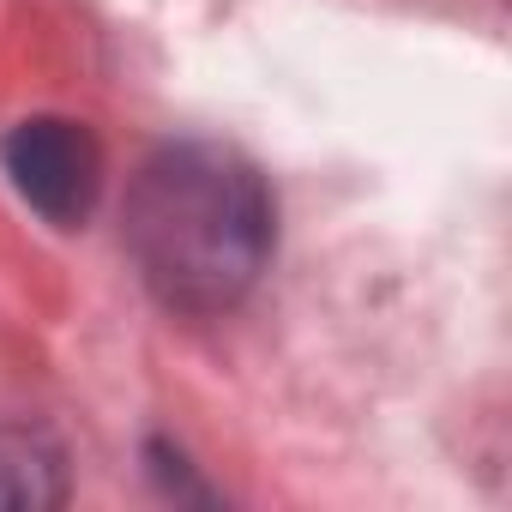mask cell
Segmentation results:
<instances>
[{
    "label": "cell",
    "mask_w": 512,
    "mask_h": 512,
    "mask_svg": "<svg viewBox=\"0 0 512 512\" xmlns=\"http://www.w3.org/2000/svg\"><path fill=\"white\" fill-rule=\"evenodd\" d=\"M272 241V193L241 151L163 145L127 187V253L175 314L235 308L260 284Z\"/></svg>",
    "instance_id": "cell-1"
},
{
    "label": "cell",
    "mask_w": 512,
    "mask_h": 512,
    "mask_svg": "<svg viewBox=\"0 0 512 512\" xmlns=\"http://www.w3.org/2000/svg\"><path fill=\"white\" fill-rule=\"evenodd\" d=\"M67 458L43 428H0V506H61Z\"/></svg>",
    "instance_id": "cell-3"
},
{
    "label": "cell",
    "mask_w": 512,
    "mask_h": 512,
    "mask_svg": "<svg viewBox=\"0 0 512 512\" xmlns=\"http://www.w3.org/2000/svg\"><path fill=\"white\" fill-rule=\"evenodd\" d=\"M0 163H7L19 199L31 211H43L55 229H79L103 193V151L79 121L61 115H37L19 121L0 139Z\"/></svg>",
    "instance_id": "cell-2"
}]
</instances>
